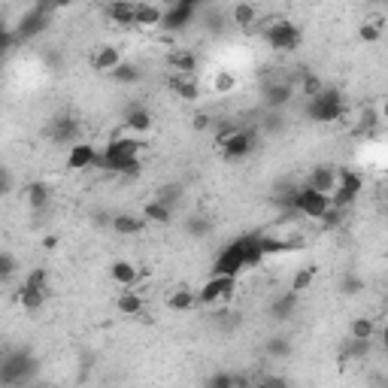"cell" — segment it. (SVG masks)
<instances>
[{"label":"cell","instance_id":"6da1fadb","mask_svg":"<svg viewBox=\"0 0 388 388\" xmlns=\"http://www.w3.org/2000/svg\"><path fill=\"white\" fill-rule=\"evenodd\" d=\"M264 40H267L276 52H294V49L301 46L303 34L292 19H273V22H267V28H264Z\"/></svg>","mask_w":388,"mask_h":388},{"label":"cell","instance_id":"7a4b0ae2","mask_svg":"<svg viewBox=\"0 0 388 388\" xmlns=\"http://www.w3.org/2000/svg\"><path fill=\"white\" fill-rule=\"evenodd\" d=\"M219 149H221V155H225L228 161H243V158H249L252 155L255 137H252V130L234 128V130H228V134L219 137Z\"/></svg>","mask_w":388,"mask_h":388},{"label":"cell","instance_id":"3957f363","mask_svg":"<svg viewBox=\"0 0 388 388\" xmlns=\"http://www.w3.org/2000/svg\"><path fill=\"white\" fill-rule=\"evenodd\" d=\"M294 210L301 212V216H307V219H325V212L331 210V194L303 185V188H297Z\"/></svg>","mask_w":388,"mask_h":388},{"label":"cell","instance_id":"277c9868","mask_svg":"<svg viewBox=\"0 0 388 388\" xmlns=\"http://www.w3.org/2000/svg\"><path fill=\"white\" fill-rule=\"evenodd\" d=\"M234 288H237V276L212 273V276L201 285L197 297H201V303H219V301H225V297L234 294Z\"/></svg>","mask_w":388,"mask_h":388},{"label":"cell","instance_id":"5b68a950","mask_svg":"<svg viewBox=\"0 0 388 388\" xmlns=\"http://www.w3.org/2000/svg\"><path fill=\"white\" fill-rule=\"evenodd\" d=\"M310 115H312L316 121H337V119H343L340 94L321 92L319 97H310Z\"/></svg>","mask_w":388,"mask_h":388},{"label":"cell","instance_id":"8992f818","mask_svg":"<svg viewBox=\"0 0 388 388\" xmlns=\"http://www.w3.org/2000/svg\"><path fill=\"white\" fill-rule=\"evenodd\" d=\"M101 161H103V152H97L92 143H70V152H67L70 170H92V167H101Z\"/></svg>","mask_w":388,"mask_h":388},{"label":"cell","instance_id":"52a82bcc","mask_svg":"<svg viewBox=\"0 0 388 388\" xmlns=\"http://www.w3.org/2000/svg\"><path fill=\"white\" fill-rule=\"evenodd\" d=\"M106 15H110L112 24L134 28V24H137V3H134V0H112V3L106 6Z\"/></svg>","mask_w":388,"mask_h":388},{"label":"cell","instance_id":"ba28073f","mask_svg":"<svg viewBox=\"0 0 388 388\" xmlns=\"http://www.w3.org/2000/svg\"><path fill=\"white\" fill-rule=\"evenodd\" d=\"M121 61H125V58H121V49H115V46H101L92 52V67L97 73H112Z\"/></svg>","mask_w":388,"mask_h":388},{"label":"cell","instance_id":"9c48e42d","mask_svg":"<svg viewBox=\"0 0 388 388\" xmlns=\"http://www.w3.org/2000/svg\"><path fill=\"white\" fill-rule=\"evenodd\" d=\"M146 216H134V212H119V216L112 219V230L121 237H137L146 230Z\"/></svg>","mask_w":388,"mask_h":388},{"label":"cell","instance_id":"30bf717a","mask_svg":"<svg viewBox=\"0 0 388 388\" xmlns=\"http://www.w3.org/2000/svg\"><path fill=\"white\" fill-rule=\"evenodd\" d=\"M143 216H146V221H152V225H167L173 219V206H170V201H164V197H152V201L143 206Z\"/></svg>","mask_w":388,"mask_h":388},{"label":"cell","instance_id":"8fae6325","mask_svg":"<svg viewBox=\"0 0 388 388\" xmlns=\"http://www.w3.org/2000/svg\"><path fill=\"white\" fill-rule=\"evenodd\" d=\"M110 276H112V282H115V285H121V288H134V285H137V279H140V270H137V264H130V261H115L112 267H110Z\"/></svg>","mask_w":388,"mask_h":388},{"label":"cell","instance_id":"7c38bea8","mask_svg":"<svg viewBox=\"0 0 388 388\" xmlns=\"http://www.w3.org/2000/svg\"><path fill=\"white\" fill-rule=\"evenodd\" d=\"M197 303H201V297H197V292H192V288H176V292L167 294V307L173 312H188V310H194Z\"/></svg>","mask_w":388,"mask_h":388},{"label":"cell","instance_id":"4fadbf2b","mask_svg":"<svg viewBox=\"0 0 388 388\" xmlns=\"http://www.w3.org/2000/svg\"><path fill=\"white\" fill-rule=\"evenodd\" d=\"M167 64L173 73H179V76H192L194 67H197V58L194 52H185V49H176V52L167 55Z\"/></svg>","mask_w":388,"mask_h":388},{"label":"cell","instance_id":"5bb4252c","mask_svg":"<svg viewBox=\"0 0 388 388\" xmlns=\"http://www.w3.org/2000/svg\"><path fill=\"white\" fill-rule=\"evenodd\" d=\"M164 24V10L155 3H137V28H161Z\"/></svg>","mask_w":388,"mask_h":388},{"label":"cell","instance_id":"9a60e30c","mask_svg":"<svg viewBox=\"0 0 388 388\" xmlns=\"http://www.w3.org/2000/svg\"><path fill=\"white\" fill-rule=\"evenodd\" d=\"M125 128L134 130V134H146V130L152 128V112H149L146 106H130L125 112Z\"/></svg>","mask_w":388,"mask_h":388},{"label":"cell","instance_id":"2e32d148","mask_svg":"<svg viewBox=\"0 0 388 388\" xmlns=\"http://www.w3.org/2000/svg\"><path fill=\"white\" fill-rule=\"evenodd\" d=\"M307 185H310V188H316V192L331 194L334 188H337V170H331V167H316V170L310 173Z\"/></svg>","mask_w":388,"mask_h":388},{"label":"cell","instance_id":"e0dca14e","mask_svg":"<svg viewBox=\"0 0 388 388\" xmlns=\"http://www.w3.org/2000/svg\"><path fill=\"white\" fill-rule=\"evenodd\" d=\"M170 92L179 97V101H197L201 97V88L192 76H173L170 79Z\"/></svg>","mask_w":388,"mask_h":388},{"label":"cell","instance_id":"ac0fdd59","mask_svg":"<svg viewBox=\"0 0 388 388\" xmlns=\"http://www.w3.org/2000/svg\"><path fill=\"white\" fill-rule=\"evenodd\" d=\"M382 28H385V19H364L361 22V28H358V37H361V43H379L382 40Z\"/></svg>","mask_w":388,"mask_h":388},{"label":"cell","instance_id":"d6986e66","mask_svg":"<svg viewBox=\"0 0 388 388\" xmlns=\"http://www.w3.org/2000/svg\"><path fill=\"white\" fill-rule=\"evenodd\" d=\"M373 334H376V328H373V319H367V316H358V319H352V325H349V337H352V340L370 343V340H373Z\"/></svg>","mask_w":388,"mask_h":388},{"label":"cell","instance_id":"ffe728a7","mask_svg":"<svg viewBox=\"0 0 388 388\" xmlns=\"http://www.w3.org/2000/svg\"><path fill=\"white\" fill-rule=\"evenodd\" d=\"M230 19H234L237 28H252V24L258 22V10H255L252 3H246V0H240V3L230 10Z\"/></svg>","mask_w":388,"mask_h":388},{"label":"cell","instance_id":"44dd1931","mask_svg":"<svg viewBox=\"0 0 388 388\" xmlns=\"http://www.w3.org/2000/svg\"><path fill=\"white\" fill-rule=\"evenodd\" d=\"M292 94H294V88L288 85V82H273V85H267V106H285L288 101H292Z\"/></svg>","mask_w":388,"mask_h":388},{"label":"cell","instance_id":"7402d4cb","mask_svg":"<svg viewBox=\"0 0 388 388\" xmlns=\"http://www.w3.org/2000/svg\"><path fill=\"white\" fill-rule=\"evenodd\" d=\"M115 307H119L121 316H140L143 307H146V301L137 292H121V297H119V303H115Z\"/></svg>","mask_w":388,"mask_h":388},{"label":"cell","instance_id":"603a6c76","mask_svg":"<svg viewBox=\"0 0 388 388\" xmlns=\"http://www.w3.org/2000/svg\"><path fill=\"white\" fill-rule=\"evenodd\" d=\"M24 201L34 206V210H43V206H49V185L46 183L24 185Z\"/></svg>","mask_w":388,"mask_h":388},{"label":"cell","instance_id":"cb8c5ba5","mask_svg":"<svg viewBox=\"0 0 388 388\" xmlns=\"http://www.w3.org/2000/svg\"><path fill=\"white\" fill-rule=\"evenodd\" d=\"M46 294L49 292H40V288H28V285H22V294H19V301H22V307L24 310H40L46 303Z\"/></svg>","mask_w":388,"mask_h":388},{"label":"cell","instance_id":"d4e9b609","mask_svg":"<svg viewBox=\"0 0 388 388\" xmlns=\"http://www.w3.org/2000/svg\"><path fill=\"white\" fill-rule=\"evenodd\" d=\"M312 282H316V267H301V270H297V273L292 276V292H294V294H303Z\"/></svg>","mask_w":388,"mask_h":388},{"label":"cell","instance_id":"484cf974","mask_svg":"<svg viewBox=\"0 0 388 388\" xmlns=\"http://www.w3.org/2000/svg\"><path fill=\"white\" fill-rule=\"evenodd\" d=\"M321 92H325V85H321V79L316 76V73H303V79H301V94L307 97H319Z\"/></svg>","mask_w":388,"mask_h":388},{"label":"cell","instance_id":"4316f807","mask_svg":"<svg viewBox=\"0 0 388 388\" xmlns=\"http://www.w3.org/2000/svg\"><path fill=\"white\" fill-rule=\"evenodd\" d=\"M234 88H237V76H234V73H228V70L216 73V79H212V92H216V94H230Z\"/></svg>","mask_w":388,"mask_h":388},{"label":"cell","instance_id":"83f0119b","mask_svg":"<svg viewBox=\"0 0 388 388\" xmlns=\"http://www.w3.org/2000/svg\"><path fill=\"white\" fill-rule=\"evenodd\" d=\"M24 285H28V288H40V292H49V270L34 267L28 276H24Z\"/></svg>","mask_w":388,"mask_h":388},{"label":"cell","instance_id":"f1b7e54d","mask_svg":"<svg viewBox=\"0 0 388 388\" xmlns=\"http://www.w3.org/2000/svg\"><path fill=\"white\" fill-rule=\"evenodd\" d=\"M73 134H76V125H73V121H67V119H61V121H58V125H55V140H58V143H73Z\"/></svg>","mask_w":388,"mask_h":388},{"label":"cell","instance_id":"f546056e","mask_svg":"<svg viewBox=\"0 0 388 388\" xmlns=\"http://www.w3.org/2000/svg\"><path fill=\"white\" fill-rule=\"evenodd\" d=\"M294 301H297V294L292 292V288H288V294H282V301H276V303H273V312H276V319H285L288 312L294 310Z\"/></svg>","mask_w":388,"mask_h":388},{"label":"cell","instance_id":"4dcf8cb0","mask_svg":"<svg viewBox=\"0 0 388 388\" xmlns=\"http://www.w3.org/2000/svg\"><path fill=\"white\" fill-rule=\"evenodd\" d=\"M110 76H112V79H119V82H137V79H140L134 64H125V61H121L119 67H115V70L110 73Z\"/></svg>","mask_w":388,"mask_h":388},{"label":"cell","instance_id":"1f68e13d","mask_svg":"<svg viewBox=\"0 0 388 388\" xmlns=\"http://www.w3.org/2000/svg\"><path fill=\"white\" fill-rule=\"evenodd\" d=\"M379 121H382V119H379L376 110H364V112H361V128H364V130H373Z\"/></svg>","mask_w":388,"mask_h":388},{"label":"cell","instance_id":"d6a6232c","mask_svg":"<svg viewBox=\"0 0 388 388\" xmlns=\"http://www.w3.org/2000/svg\"><path fill=\"white\" fill-rule=\"evenodd\" d=\"M12 270H15L12 255H10V252H3V258H0V273H3V279H10V276H12Z\"/></svg>","mask_w":388,"mask_h":388},{"label":"cell","instance_id":"836d02e7","mask_svg":"<svg viewBox=\"0 0 388 388\" xmlns=\"http://www.w3.org/2000/svg\"><path fill=\"white\" fill-rule=\"evenodd\" d=\"M379 119H382L385 125H388V97H385L382 103H379Z\"/></svg>","mask_w":388,"mask_h":388},{"label":"cell","instance_id":"e575fe53","mask_svg":"<svg viewBox=\"0 0 388 388\" xmlns=\"http://www.w3.org/2000/svg\"><path fill=\"white\" fill-rule=\"evenodd\" d=\"M206 125H210V119H206V115H197V119H194V128L197 130H203Z\"/></svg>","mask_w":388,"mask_h":388},{"label":"cell","instance_id":"d590c367","mask_svg":"<svg viewBox=\"0 0 388 388\" xmlns=\"http://www.w3.org/2000/svg\"><path fill=\"white\" fill-rule=\"evenodd\" d=\"M58 246V237H46V249H55Z\"/></svg>","mask_w":388,"mask_h":388},{"label":"cell","instance_id":"8d00e7d4","mask_svg":"<svg viewBox=\"0 0 388 388\" xmlns=\"http://www.w3.org/2000/svg\"><path fill=\"white\" fill-rule=\"evenodd\" d=\"M382 346H385V349H388V325L382 328Z\"/></svg>","mask_w":388,"mask_h":388}]
</instances>
